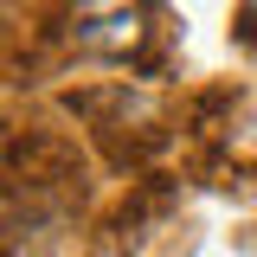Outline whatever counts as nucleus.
<instances>
[{
	"label": "nucleus",
	"instance_id": "nucleus-1",
	"mask_svg": "<svg viewBox=\"0 0 257 257\" xmlns=\"http://www.w3.org/2000/svg\"><path fill=\"white\" fill-rule=\"evenodd\" d=\"M142 32H148L142 0H77L71 7V39L84 52H135Z\"/></svg>",
	"mask_w": 257,
	"mask_h": 257
},
{
	"label": "nucleus",
	"instance_id": "nucleus-2",
	"mask_svg": "<svg viewBox=\"0 0 257 257\" xmlns=\"http://www.w3.org/2000/svg\"><path fill=\"white\" fill-rule=\"evenodd\" d=\"M251 13H257V0H251Z\"/></svg>",
	"mask_w": 257,
	"mask_h": 257
}]
</instances>
